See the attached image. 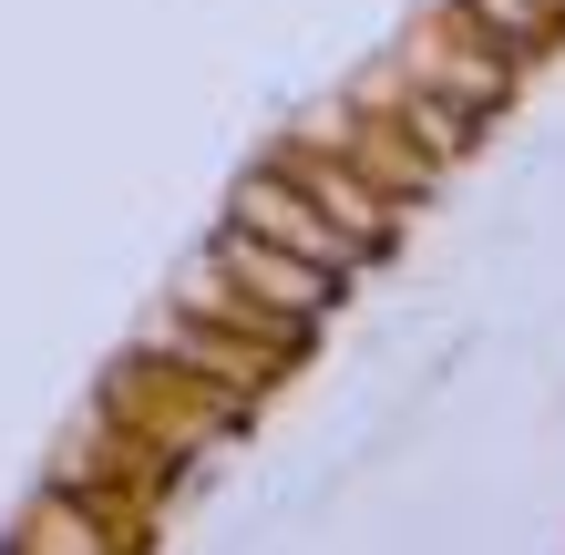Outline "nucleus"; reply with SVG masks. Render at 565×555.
I'll list each match as a JSON object with an SVG mask.
<instances>
[{
    "label": "nucleus",
    "mask_w": 565,
    "mask_h": 555,
    "mask_svg": "<svg viewBox=\"0 0 565 555\" xmlns=\"http://www.w3.org/2000/svg\"><path fill=\"white\" fill-rule=\"evenodd\" d=\"M237 226H257V237H278L298 257H319V268H350V257H360V237H350V226H319L309 206H298L288 175H247L237 185Z\"/></svg>",
    "instance_id": "obj_1"
},
{
    "label": "nucleus",
    "mask_w": 565,
    "mask_h": 555,
    "mask_svg": "<svg viewBox=\"0 0 565 555\" xmlns=\"http://www.w3.org/2000/svg\"><path fill=\"white\" fill-rule=\"evenodd\" d=\"M226 268L257 278V299H278L288 319H309V309L329 299V268H319V257H298V247H278V237H257V226H237V237H226Z\"/></svg>",
    "instance_id": "obj_2"
},
{
    "label": "nucleus",
    "mask_w": 565,
    "mask_h": 555,
    "mask_svg": "<svg viewBox=\"0 0 565 555\" xmlns=\"http://www.w3.org/2000/svg\"><path fill=\"white\" fill-rule=\"evenodd\" d=\"M309 185L329 195V216H340V226H350V237H381V206H371V195H360L350 175H309Z\"/></svg>",
    "instance_id": "obj_3"
},
{
    "label": "nucleus",
    "mask_w": 565,
    "mask_h": 555,
    "mask_svg": "<svg viewBox=\"0 0 565 555\" xmlns=\"http://www.w3.org/2000/svg\"><path fill=\"white\" fill-rule=\"evenodd\" d=\"M483 21H504V31H545V0H483Z\"/></svg>",
    "instance_id": "obj_4"
}]
</instances>
